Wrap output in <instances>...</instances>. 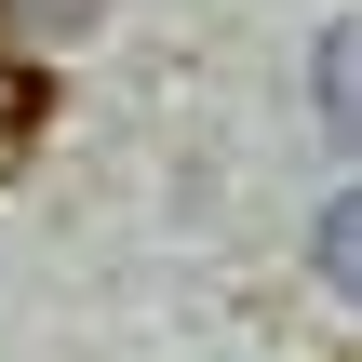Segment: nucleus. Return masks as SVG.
<instances>
[{
	"label": "nucleus",
	"mask_w": 362,
	"mask_h": 362,
	"mask_svg": "<svg viewBox=\"0 0 362 362\" xmlns=\"http://www.w3.org/2000/svg\"><path fill=\"white\" fill-rule=\"evenodd\" d=\"M309 269H322V282L362 309V188H336V202L309 215Z\"/></svg>",
	"instance_id": "nucleus-2"
},
{
	"label": "nucleus",
	"mask_w": 362,
	"mask_h": 362,
	"mask_svg": "<svg viewBox=\"0 0 362 362\" xmlns=\"http://www.w3.org/2000/svg\"><path fill=\"white\" fill-rule=\"evenodd\" d=\"M40 121H54V81H40L27 54H0V175L40 148Z\"/></svg>",
	"instance_id": "nucleus-3"
},
{
	"label": "nucleus",
	"mask_w": 362,
	"mask_h": 362,
	"mask_svg": "<svg viewBox=\"0 0 362 362\" xmlns=\"http://www.w3.org/2000/svg\"><path fill=\"white\" fill-rule=\"evenodd\" d=\"M94 13H107V0H0V27L40 40V54H54V40H94Z\"/></svg>",
	"instance_id": "nucleus-4"
},
{
	"label": "nucleus",
	"mask_w": 362,
	"mask_h": 362,
	"mask_svg": "<svg viewBox=\"0 0 362 362\" xmlns=\"http://www.w3.org/2000/svg\"><path fill=\"white\" fill-rule=\"evenodd\" d=\"M309 107H322V134H336V148H362V13L322 27V54H309Z\"/></svg>",
	"instance_id": "nucleus-1"
}]
</instances>
